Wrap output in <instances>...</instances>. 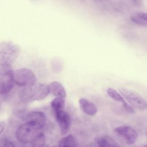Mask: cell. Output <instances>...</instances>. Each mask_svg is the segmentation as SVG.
Segmentation results:
<instances>
[{
	"instance_id": "1",
	"label": "cell",
	"mask_w": 147,
	"mask_h": 147,
	"mask_svg": "<svg viewBox=\"0 0 147 147\" xmlns=\"http://www.w3.org/2000/svg\"><path fill=\"white\" fill-rule=\"evenodd\" d=\"M17 140L24 144H31L33 146H42L45 142L43 127L31 122L26 121L16 130Z\"/></svg>"
},
{
	"instance_id": "2",
	"label": "cell",
	"mask_w": 147,
	"mask_h": 147,
	"mask_svg": "<svg viewBox=\"0 0 147 147\" xmlns=\"http://www.w3.org/2000/svg\"><path fill=\"white\" fill-rule=\"evenodd\" d=\"M49 94L48 84L44 83H34V84L23 87L18 92L20 100L23 103H29L34 100H40L46 98Z\"/></svg>"
},
{
	"instance_id": "3",
	"label": "cell",
	"mask_w": 147,
	"mask_h": 147,
	"mask_svg": "<svg viewBox=\"0 0 147 147\" xmlns=\"http://www.w3.org/2000/svg\"><path fill=\"white\" fill-rule=\"evenodd\" d=\"M20 52V47L11 41L0 44V67L2 69L11 68Z\"/></svg>"
},
{
	"instance_id": "4",
	"label": "cell",
	"mask_w": 147,
	"mask_h": 147,
	"mask_svg": "<svg viewBox=\"0 0 147 147\" xmlns=\"http://www.w3.org/2000/svg\"><path fill=\"white\" fill-rule=\"evenodd\" d=\"M13 79L18 86L22 87L32 86L36 82L34 74L27 68H21L13 71Z\"/></svg>"
},
{
	"instance_id": "5",
	"label": "cell",
	"mask_w": 147,
	"mask_h": 147,
	"mask_svg": "<svg viewBox=\"0 0 147 147\" xmlns=\"http://www.w3.org/2000/svg\"><path fill=\"white\" fill-rule=\"evenodd\" d=\"M120 93L133 107L144 111L146 109L147 104L146 100L137 92L126 88L119 89Z\"/></svg>"
},
{
	"instance_id": "6",
	"label": "cell",
	"mask_w": 147,
	"mask_h": 147,
	"mask_svg": "<svg viewBox=\"0 0 147 147\" xmlns=\"http://www.w3.org/2000/svg\"><path fill=\"white\" fill-rule=\"evenodd\" d=\"M114 131L118 136L122 137L127 144H134L138 139V133L130 126H120L115 127Z\"/></svg>"
},
{
	"instance_id": "7",
	"label": "cell",
	"mask_w": 147,
	"mask_h": 147,
	"mask_svg": "<svg viewBox=\"0 0 147 147\" xmlns=\"http://www.w3.org/2000/svg\"><path fill=\"white\" fill-rule=\"evenodd\" d=\"M14 83L13 71L11 68L3 69L0 75V94H6L13 88Z\"/></svg>"
},
{
	"instance_id": "8",
	"label": "cell",
	"mask_w": 147,
	"mask_h": 147,
	"mask_svg": "<svg viewBox=\"0 0 147 147\" xmlns=\"http://www.w3.org/2000/svg\"><path fill=\"white\" fill-rule=\"evenodd\" d=\"M55 115L61 134H65L69 130L71 125L70 115L64 110L55 113Z\"/></svg>"
},
{
	"instance_id": "9",
	"label": "cell",
	"mask_w": 147,
	"mask_h": 147,
	"mask_svg": "<svg viewBox=\"0 0 147 147\" xmlns=\"http://www.w3.org/2000/svg\"><path fill=\"white\" fill-rule=\"evenodd\" d=\"M25 119L26 121L34 123L44 127L47 118L45 114L42 112L33 111L27 113L25 115Z\"/></svg>"
},
{
	"instance_id": "10",
	"label": "cell",
	"mask_w": 147,
	"mask_h": 147,
	"mask_svg": "<svg viewBox=\"0 0 147 147\" xmlns=\"http://www.w3.org/2000/svg\"><path fill=\"white\" fill-rule=\"evenodd\" d=\"M79 103L81 110L86 114L93 116L97 113V107L96 105L91 100L82 98L79 99Z\"/></svg>"
},
{
	"instance_id": "11",
	"label": "cell",
	"mask_w": 147,
	"mask_h": 147,
	"mask_svg": "<svg viewBox=\"0 0 147 147\" xmlns=\"http://www.w3.org/2000/svg\"><path fill=\"white\" fill-rule=\"evenodd\" d=\"M107 93L108 95L111 98H112L113 100H116L119 102H121L123 105V107L124 109L126 111H127L129 113H133L134 112V110H133V107L127 104V103L123 99V96H122L115 90H114L112 88H108L107 90Z\"/></svg>"
},
{
	"instance_id": "12",
	"label": "cell",
	"mask_w": 147,
	"mask_h": 147,
	"mask_svg": "<svg viewBox=\"0 0 147 147\" xmlns=\"http://www.w3.org/2000/svg\"><path fill=\"white\" fill-rule=\"evenodd\" d=\"M49 92L56 97L65 98L67 96L66 91L63 86L57 81L52 82L49 85Z\"/></svg>"
},
{
	"instance_id": "13",
	"label": "cell",
	"mask_w": 147,
	"mask_h": 147,
	"mask_svg": "<svg viewBox=\"0 0 147 147\" xmlns=\"http://www.w3.org/2000/svg\"><path fill=\"white\" fill-rule=\"evenodd\" d=\"M95 141L97 146L100 147L119 146L115 140L109 136H102L96 137Z\"/></svg>"
},
{
	"instance_id": "14",
	"label": "cell",
	"mask_w": 147,
	"mask_h": 147,
	"mask_svg": "<svg viewBox=\"0 0 147 147\" xmlns=\"http://www.w3.org/2000/svg\"><path fill=\"white\" fill-rule=\"evenodd\" d=\"M58 146L61 147H76L78 146V141L73 135H68L58 141Z\"/></svg>"
},
{
	"instance_id": "15",
	"label": "cell",
	"mask_w": 147,
	"mask_h": 147,
	"mask_svg": "<svg viewBox=\"0 0 147 147\" xmlns=\"http://www.w3.org/2000/svg\"><path fill=\"white\" fill-rule=\"evenodd\" d=\"M131 21L139 25L146 26L147 25V15L146 13L137 11L134 13L130 17Z\"/></svg>"
},
{
	"instance_id": "16",
	"label": "cell",
	"mask_w": 147,
	"mask_h": 147,
	"mask_svg": "<svg viewBox=\"0 0 147 147\" xmlns=\"http://www.w3.org/2000/svg\"><path fill=\"white\" fill-rule=\"evenodd\" d=\"M65 98L61 97H56L52 100L51 106L54 114L64 110L65 106Z\"/></svg>"
},
{
	"instance_id": "17",
	"label": "cell",
	"mask_w": 147,
	"mask_h": 147,
	"mask_svg": "<svg viewBox=\"0 0 147 147\" xmlns=\"http://www.w3.org/2000/svg\"><path fill=\"white\" fill-rule=\"evenodd\" d=\"M13 143L7 138H2L0 140V146H14Z\"/></svg>"
},
{
	"instance_id": "18",
	"label": "cell",
	"mask_w": 147,
	"mask_h": 147,
	"mask_svg": "<svg viewBox=\"0 0 147 147\" xmlns=\"http://www.w3.org/2000/svg\"><path fill=\"white\" fill-rule=\"evenodd\" d=\"M5 128V122H0V135L4 131Z\"/></svg>"
},
{
	"instance_id": "19",
	"label": "cell",
	"mask_w": 147,
	"mask_h": 147,
	"mask_svg": "<svg viewBox=\"0 0 147 147\" xmlns=\"http://www.w3.org/2000/svg\"><path fill=\"white\" fill-rule=\"evenodd\" d=\"M0 75H1V72H0Z\"/></svg>"
}]
</instances>
